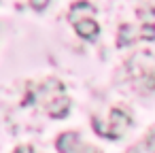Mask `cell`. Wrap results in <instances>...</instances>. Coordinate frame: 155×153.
<instances>
[{
    "instance_id": "8",
    "label": "cell",
    "mask_w": 155,
    "mask_h": 153,
    "mask_svg": "<svg viewBox=\"0 0 155 153\" xmlns=\"http://www.w3.org/2000/svg\"><path fill=\"white\" fill-rule=\"evenodd\" d=\"M140 83H142L147 89L155 91V72H147V75H142V77H140Z\"/></svg>"
},
{
    "instance_id": "12",
    "label": "cell",
    "mask_w": 155,
    "mask_h": 153,
    "mask_svg": "<svg viewBox=\"0 0 155 153\" xmlns=\"http://www.w3.org/2000/svg\"><path fill=\"white\" fill-rule=\"evenodd\" d=\"M79 153H102V151H98V149H96V147H91V145H81Z\"/></svg>"
},
{
    "instance_id": "4",
    "label": "cell",
    "mask_w": 155,
    "mask_h": 153,
    "mask_svg": "<svg viewBox=\"0 0 155 153\" xmlns=\"http://www.w3.org/2000/svg\"><path fill=\"white\" fill-rule=\"evenodd\" d=\"M55 149L60 153H74V151H79L81 149L79 134L77 132H64V134H60L58 140H55Z\"/></svg>"
},
{
    "instance_id": "5",
    "label": "cell",
    "mask_w": 155,
    "mask_h": 153,
    "mask_svg": "<svg viewBox=\"0 0 155 153\" xmlns=\"http://www.w3.org/2000/svg\"><path fill=\"white\" fill-rule=\"evenodd\" d=\"M138 38H140V28L132 26V24H123L119 28V34H117V45L119 47H127V45L136 43Z\"/></svg>"
},
{
    "instance_id": "2",
    "label": "cell",
    "mask_w": 155,
    "mask_h": 153,
    "mask_svg": "<svg viewBox=\"0 0 155 153\" xmlns=\"http://www.w3.org/2000/svg\"><path fill=\"white\" fill-rule=\"evenodd\" d=\"M62 96H66L64 83L58 81V79H47L43 83H36V85H30L28 87V94L24 98V104H41L47 111Z\"/></svg>"
},
{
    "instance_id": "1",
    "label": "cell",
    "mask_w": 155,
    "mask_h": 153,
    "mask_svg": "<svg viewBox=\"0 0 155 153\" xmlns=\"http://www.w3.org/2000/svg\"><path fill=\"white\" fill-rule=\"evenodd\" d=\"M68 22L72 24L74 32L85 41H94L100 34V24L96 22V7L87 0H79L68 9Z\"/></svg>"
},
{
    "instance_id": "6",
    "label": "cell",
    "mask_w": 155,
    "mask_h": 153,
    "mask_svg": "<svg viewBox=\"0 0 155 153\" xmlns=\"http://www.w3.org/2000/svg\"><path fill=\"white\" fill-rule=\"evenodd\" d=\"M68 111H70V98H68V96H62V98H58V100L47 108V115H49L51 119H62V117L68 115Z\"/></svg>"
},
{
    "instance_id": "7",
    "label": "cell",
    "mask_w": 155,
    "mask_h": 153,
    "mask_svg": "<svg viewBox=\"0 0 155 153\" xmlns=\"http://www.w3.org/2000/svg\"><path fill=\"white\" fill-rule=\"evenodd\" d=\"M140 41H155V24L153 22H147V19H140Z\"/></svg>"
},
{
    "instance_id": "11",
    "label": "cell",
    "mask_w": 155,
    "mask_h": 153,
    "mask_svg": "<svg viewBox=\"0 0 155 153\" xmlns=\"http://www.w3.org/2000/svg\"><path fill=\"white\" fill-rule=\"evenodd\" d=\"M13 153H36V151H34V147H30V145H19Z\"/></svg>"
},
{
    "instance_id": "9",
    "label": "cell",
    "mask_w": 155,
    "mask_h": 153,
    "mask_svg": "<svg viewBox=\"0 0 155 153\" xmlns=\"http://www.w3.org/2000/svg\"><path fill=\"white\" fill-rule=\"evenodd\" d=\"M144 145H147V149H149L151 153H155V125L147 132V136H144Z\"/></svg>"
},
{
    "instance_id": "10",
    "label": "cell",
    "mask_w": 155,
    "mask_h": 153,
    "mask_svg": "<svg viewBox=\"0 0 155 153\" xmlns=\"http://www.w3.org/2000/svg\"><path fill=\"white\" fill-rule=\"evenodd\" d=\"M28 2H30V7L34 11H43V9H47V5L51 2V0H28Z\"/></svg>"
},
{
    "instance_id": "3",
    "label": "cell",
    "mask_w": 155,
    "mask_h": 153,
    "mask_svg": "<svg viewBox=\"0 0 155 153\" xmlns=\"http://www.w3.org/2000/svg\"><path fill=\"white\" fill-rule=\"evenodd\" d=\"M132 125V117L123 111V108H113L108 113V119H100V117H94L91 119V128L98 136H104L108 140H117L123 136V132Z\"/></svg>"
}]
</instances>
